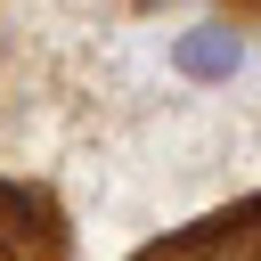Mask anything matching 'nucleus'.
I'll return each instance as SVG.
<instances>
[{
	"instance_id": "1",
	"label": "nucleus",
	"mask_w": 261,
	"mask_h": 261,
	"mask_svg": "<svg viewBox=\"0 0 261 261\" xmlns=\"http://www.w3.org/2000/svg\"><path fill=\"white\" fill-rule=\"evenodd\" d=\"M130 261H261V196H245V204H228V212H212Z\"/></svg>"
},
{
	"instance_id": "2",
	"label": "nucleus",
	"mask_w": 261,
	"mask_h": 261,
	"mask_svg": "<svg viewBox=\"0 0 261 261\" xmlns=\"http://www.w3.org/2000/svg\"><path fill=\"white\" fill-rule=\"evenodd\" d=\"M0 261H65L57 204L33 188H8V179H0Z\"/></svg>"
},
{
	"instance_id": "3",
	"label": "nucleus",
	"mask_w": 261,
	"mask_h": 261,
	"mask_svg": "<svg viewBox=\"0 0 261 261\" xmlns=\"http://www.w3.org/2000/svg\"><path fill=\"white\" fill-rule=\"evenodd\" d=\"M171 65H179L188 82H228V73L245 65V41H237L228 24H196V33L171 41Z\"/></svg>"
}]
</instances>
